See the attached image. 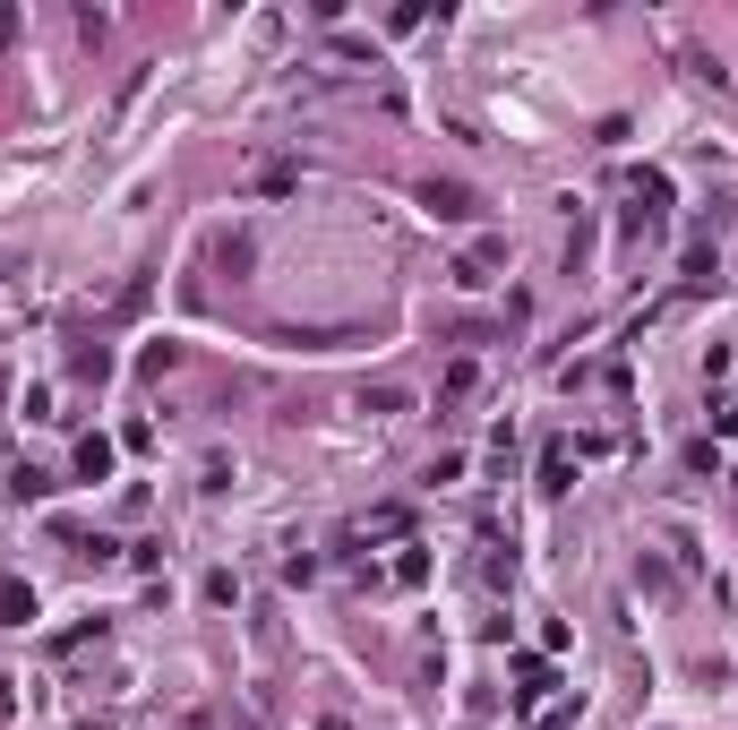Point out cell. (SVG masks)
Masks as SVG:
<instances>
[{
  "mask_svg": "<svg viewBox=\"0 0 738 730\" xmlns=\"http://www.w3.org/2000/svg\"><path fill=\"white\" fill-rule=\"evenodd\" d=\"M78 473H95V481H103V473H112V447H103V438H87V447H78Z\"/></svg>",
  "mask_w": 738,
  "mask_h": 730,
  "instance_id": "cell-2",
  "label": "cell"
},
{
  "mask_svg": "<svg viewBox=\"0 0 738 730\" xmlns=\"http://www.w3.org/2000/svg\"><path fill=\"white\" fill-rule=\"evenodd\" d=\"M421 206H429L438 224H464V215H473V190H464V181H429V190H421Z\"/></svg>",
  "mask_w": 738,
  "mask_h": 730,
  "instance_id": "cell-1",
  "label": "cell"
}]
</instances>
